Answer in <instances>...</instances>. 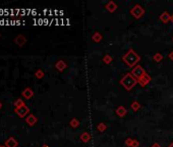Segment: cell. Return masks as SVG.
Masks as SVG:
<instances>
[{"label":"cell","instance_id":"cell-1","mask_svg":"<svg viewBox=\"0 0 173 147\" xmlns=\"http://www.w3.org/2000/svg\"><path fill=\"white\" fill-rule=\"evenodd\" d=\"M121 59H122V61L128 68H133L135 65H138V63L141 61V56L138 55L133 48H130V49H128L127 52L122 56Z\"/></svg>","mask_w":173,"mask_h":147},{"label":"cell","instance_id":"cell-2","mask_svg":"<svg viewBox=\"0 0 173 147\" xmlns=\"http://www.w3.org/2000/svg\"><path fill=\"white\" fill-rule=\"evenodd\" d=\"M119 84L122 86L126 91H130L138 84V80L131 75V73H126L120 79V81H119Z\"/></svg>","mask_w":173,"mask_h":147},{"label":"cell","instance_id":"cell-3","mask_svg":"<svg viewBox=\"0 0 173 147\" xmlns=\"http://www.w3.org/2000/svg\"><path fill=\"white\" fill-rule=\"evenodd\" d=\"M130 12L135 19H140L141 18H143V16L146 13V10L141 4H135L133 8L130 9Z\"/></svg>","mask_w":173,"mask_h":147},{"label":"cell","instance_id":"cell-4","mask_svg":"<svg viewBox=\"0 0 173 147\" xmlns=\"http://www.w3.org/2000/svg\"><path fill=\"white\" fill-rule=\"evenodd\" d=\"M130 73H131V75H133L138 81L140 80L142 77H144L146 74H147V72L145 71V68H144L142 65H135V67L133 68H131V72Z\"/></svg>","mask_w":173,"mask_h":147},{"label":"cell","instance_id":"cell-5","mask_svg":"<svg viewBox=\"0 0 173 147\" xmlns=\"http://www.w3.org/2000/svg\"><path fill=\"white\" fill-rule=\"evenodd\" d=\"M14 112H15L16 114L19 117H26L27 114L29 116V114H30V108H29V106L27 104L23 105V106L18 107V108H14Z\"/></svg>","mask_w":173,"mask_h":147},{"label":"cell","instance_id":"cell-6","mask_svg":"<svg viewBox=\"0 0 173 147\" xmlns=\"http://www.w3.org/2000/svg\"><path fill=\"white\" fill-rule=\"evenodd\" d=\"M151 82H152V77L147 73L144 77H142L140 80L138 81V84H140L141 87H146V86H147L148 84H150Z\"/></svg>","mask_w":173,"mask_h":147},{"label":"cell","instance_id":"cell-7","mask_svg":"<svg viewBox=\"0 0 173 147\" xmlns=\"http://www.w3.org/2000/svg\"><path fill=\"white\" fill-rule=\"evenodd\" d=\"M105 8L108 10L110 13H113V12H115L116 10H117L118 8V5L115 3L114 1H112V0H110V1H108L107 3L105 4Z\"/></svg>","mask_w":173,"mask_h":147},{"label":"cell","instance_id":"cell-8","mask_svg":"<svg viewBox=\"0 0 173 147\" xmlns=\"http://www.w3.org/2000/svg\"><path fill=\"white\" fill-rule=\"evenodd\" d=\"M159 19H160V21L162 22V23L168 24L169 22L172 21V16L168 11H164V12H162V13L160 14Z\"/></svg>","mask_w":173,"mask_h":147},{"label":"cell","instance_id":"cell-9","mask_svg":"<svg viewBox=\"0 0 173 147\" xmlns=\"http://www.w3.org/2000/svg\"><path fill=\"white\" fill-rule=\"evenodd\" d=\"M26 122H27V124H28L30 127H33V126H35V125L38 122V117H36L35 114H30L28 117H26Z\"/></svg>","mask_w":173,"mask_h":147},{"label":"cell","instance_id":"cell-10","mask_svg":"<svg viewBox=\"0 0 173 147\" xmlns=\"http://www.w3.org/2000/svg\"><path fill=\"white\" fill-rule=\"evenodd\" d=\"M55 68L58 71V72H63V71L65 70V68H67V65H66V62H65L64 60H62V59H60V60H58V61H56V63H55Z\"/></svg>","mask_w":173,"mask_h":147},{"label":"cell","instance_id":"cell-11","mask_svg":"<svg viewBox=\"0 0 173 147\" xmlns=\"http://www.w3.org/2000/svg\"><path fill=\"white\" fill-rule=\"evenodd\" d=\"M14 42L16 45H18L19 47H23L24 45L27 43V38L24 35H18L14 39Z\"/></svg>","mask_w":173,"mask_h":147},{"label":"cell","instance_id":"cell-12","mask_svg":"<svg viewBox=\"0 0 173 147\" xmlns=\"http://www.w3.org/2000/svg\"><path fill=\"white\" fill-rule=\"evenodd\" d=\"M115 114H117L119 117H124L127 114V109H126L123 105H119L117 108L115 109Z\"/></svg>","mask_w":173,"mask_h":147},{"label":"cell","instance_id":"cell-13","mask_svg":"<svg viewBox=\"0 0 173 147\" xmlns=\"http://www.w3.org/2000/svg\"><path fill=\"white\" fill-rule=\"evenodd\" d=\"M34 91H33V89L32 88H30V87H27L25 90L23 91V93H21V95H23V97L24 98H26V99H31L32 97L34 96Z\"/></svg>","mask_w":173,"mask_h":147},{"label":"cell","instance_id":"cell-14","mask_svg":"<svg viewBox=\"0 0 173 147\" xmlns=\"http://www.w3.org/2000/svg\"><path fill=\"white\" fill-rule=\"evenodd\" d=\"M5 146L6 147H18V141L16 140L14 137H9V138L5 141Z\"/></svg>","mask_w":173,"mask_h":147},{"label":"cell","instance_id":"cell-15","mask_svg":"<svg viewBox=\"0 0 173 147\" xmlns=\"http://www.w3.org/2000/svg\"><path fill=\"white\" fill-rule=\"evenodd\" d=\"M80 141H82V143H88V142L92 139V136H91V134H90L89 132H82V133L80 134Z\"/></svg>","mask_w":173,"mask_h":147},{"label":"cell","instance_id":"cell-16","mask_svg":"<svg viewBox=\"0 0 173 147\" xmlns=\"http://www.w3.org/2000/svg\"><path fill=\"white\" fill-rule=\"evenodd\" d=\"M91 38L95 43H100L103 40V36H102V34L100 33V32H95L93 35H92Z\"/></svg>","mask_w":173,"mask_h":147},{"label":"cell","instance_id":"cell-17","mask_svg":"<svg viewBox=\"0 0 173 147\" xmlns=\"http://www.w3.org/2000/svg\"><path fill=\"white\" fill-rule=\"evenodd\" d=\"M141 107H142V105H141V103L138 101H136V100H135V101L131 102L130 104V108L133 110V111H138V110L141 109Z\"/></svg>","mask_w":173,"mask_h":147},{"label":"cell","instance_id":"cell-18","mask_svg":"<svg viewBox=\"0 0 173 147\" xmlns=\"http://www.w3.org/2000/svg\"><path fill=\"white\" fill-rule=\"evenodd\" d=\"M80 125V121H79V120H77V119H75V117H74V119H71V120H70V122H69V126L71 127L72 129H77V128H79Z\"/></svg>","mask_w":173,"mask_h":147},{"label":"cell","instance_id":"cell-19","mask_svg":"<svg viewBox=\"0 0 173 147\" xmlns=\"http://www.w3.org/2000/svg\"><path fill=\"white\" fill-rule=\"evenodd\" d=\"M103 62L105 63V65H110V63L112 62V61H113V57H112V56L110 55V54H106V55H104V57H103Z\"/></svg>","mask_w":173,"mask_h":147},{"label":"cell","instance_id":"cell-20","mask_svg":"<svg viewBox=\"0 0 173 147\" xmlns=\"http://www.w3.org/2000/svg\"><path fill=\"white\" fill-rule=\"evenodd\" d=\"M97 130L100 132V133H103L107 130V125L105 122H99L98 126H97Z\"/></svg>","mask_w":173,"mask_h":147},{"label":"cell","instance_id":"cell-21","mask_svg":"<svg viewBox=\"0 0 173 147\" xmlns=\"http://www.w3.org/2000/svg\"><path fill=\"white\" fill-rule=\"evenodd\" d=\"M163 58H164V56L161 54L160 52L155 53L154 56H153V59H154V61H156V62H161V61L163 60Z\"/></svg>","mask_w":173,"mask_h":147},{"label":"cell","instance_id":"cell-22","mask_svg":"<svg viewBox=\"0 0 173 147\" xmlns=\"http://www.w3.org/2000/svg\"><path fill=\"white\" fill-rule=\"evenodd\" d=\"M35 77L37 78V79L41 80L45 77V73H44L43 70H38V71H36V73H35Z\"/></svg>","mask_w":173,"mask_h":147},{"label":"cell","instance_id":"cell-23","mask_svg":"<svg viewBox=\"0 0 173 147\" xmlns=\"http://www.w3.org/2000/svg\"><path fill=\"white\" fill-rule=\"evenodd\" d=\"M25 101H24L21 98H18V99H16L15 101H14V103L13 105L15 106V108H18V107H21V106H23V105H25Z\"/></svg>","mask_w":173,"mask_h":147},{"label":"cell","instance_id":"cell-24","mask_svg":"<svg viewBox=\"0 0 173 147\" xmlns=\"http://www.w3.org/2000/svg\"><path fill=\"white\" fill-rule=\"evenodd\" d=\"M133 138H126L125 141H124V144H125V146H127V147H131V144H133Z\"/></svg>","mask_w":173,"mask_h":147},{"label":"cell","instance_id":"cell-25","mask_svg":"<svg viewBox=\"0 0 173 147\" xmlns=\"http://www.w3.org/2000/svg\"><path fill=\"white\" fill-rule=\"evenodd\" d=\"M131 147H140V141H138L136 139H133V142L131 144Z\"/></svg>","mask_w":173,"mask_h":147},{"label":"cell","instance_id":"cell-26","mask_svg":"<svg viewBox=\"0 0 173 147\" xmlns=\"http://www.w3.org/2000/svg\"><path fill=\"white\" fill-rule=\"evenodd\" d=\"M150 147H162V146H161L159 143H157V142H156V143H153Z\"/></svg>","mask_w":173,"mask_h":147},{"label":"cell","instance_id":"cell-27","mask_svg":"<svg viewBox=\"0 0 173 147\" xmlns=\"http://www.w3.org/2000/svg\"><path fill=\"white\" fill-rule=\"evenodd\" d=\"M168 57H169V59H170V60H172V61H173V51H171V52L169 53Z\"/></svg>","mask_w":173,"mask_h":147},{"label":"cell","instance_id":"cell-28","mask_svg":"<svg viewBox=\"0 0 173 147\" xmlns=\"http://www.w3.org/2000/svg\"><path fill=\"white\" fill-rule=\"evenodd\" d=\"M168 147H173V142H171V143H170L169 145H168Z\"/></svg>","mask_w":173,"mask_h":147},{"label":"cell","instance_id":"cell-29","mask_svg":"<svg viewBox=\"0 0 173 147\" xmlns=\"http://www.w3.org/2000/svg\"><path fill=\"white\" fill-rule=\"evenodd\" d=\"M2 106H3V105H2V102H1V101H0V109H1V108H2Z\"/></svg>","mask_w":173,"mask_h":147},{"label":"cell","instance_id":"cell-30","mask_svg":"<svg viewBox=\"0 0 173 147\" xmlns=\"http://www.w3.org/2000/svg\"><path fill=\"white\" fill-rule=\"evenodd\" d=\"M42 147H49V146H48V145H46V144H44V145H43Z\"/></svg>","mask_w":173,"mask_h":147},{"label":"cell","instance_id":"cell-31","mask_svg":"<svg viewBox=\"0 0 173 147\" xmlns=\"http://www.w3.org/2000/svg\"><path fill=\"white\" fill-rule=\"evenodd\" d=\"M0 147H6L5 145H0Z\"/></svg>","mask_w":173,"mask_h":147},{"label":"cell","instance_id":"cell-32","mask_svg":"<svg viewBox=\"0 0 173 147\" xmlns=\"http://www.w3.org/2000/svg\"><path fill=\"white\" fill-rule=\"evenodd\" d=\"M172 23H173V14H172Z\"/></svg>","mask_w":173,"mask_h":147},{"label":"cell","instance_id":"cell-33","mask_svg":"<svg viewBox=\"0 0 173 147\" xmlns=\"http://www.w3.org/2000/svg\"><path fill=\"white\" fill-rule=\"evenodd\" d=\"M0 37H1V33H0Z\"/></svg>","mask_w":173,"mask_h":147},{"label":"cell","instance_id":"cell-34","mask_svg":"<svg viewBox=\"0 0 173 147\" xmlns=\"http://www.w3.org/2000/svg\"><path fill=\"white\" fill-rule=\"evenodd\" d=\"M172 40H173V38H172Z\"/></svg>","mask_w":173,"mask_h":147}]
</instances>
